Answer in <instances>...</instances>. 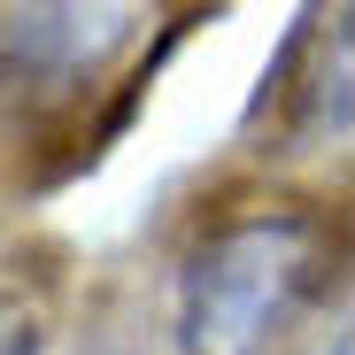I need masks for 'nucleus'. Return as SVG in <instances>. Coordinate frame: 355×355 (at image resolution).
<instances>
[{
    "label": "nucleus",
    "instance_id": "1",
    "mask_svg": "<svg viewBox=\"0 0 355 355\" xmlns=\"http://www.w3.org/2000/svg\"><path fill=\"white\" fill-rule=\"evenodd\" d=\"M332 240L309 209H248L216 224L178 263V347L186 355H263L324 293Z\"/></svg>",
    "mask_w": 355,
    "mask_h": 355
},
{
    "label": "nucleus",
    "instance_id": "3",
    "mask_svg": "<svg viewBox=\"0 0 355 355\" xmlns=\"http://www.w3.org/2000/svg\"><path fill=\"white\" fill-rule=\"evenodd\" d=\"M0 355H46V324L24 293H0Z\"/></svg>",
    "mask_w": 355,
    "mask_h": 355
},
{
    "label": "nucleus",
    "instance_id": "5",
    "mask_svg": "<svg viewBox=\"0 0 355 355\" xmlns=\"http://www.w3.org/2000/svg\"><path fill=\"white\" fill-rule=\"evenodd\" d=\"M324 355H355V347H347V340H332V347H324Z\"/></svg>",
    "mask_w": 355,
    "mask_h": 355
},
{
    "label": "nucleus",
    "instance_id": "2",
    "mask_svg": "<svg viewBox=\"0 0 355 355\" xmlns=\"http://www.w3.org/2000/svg\"><path fill=\"white\" fill-rule=\"evenodd\" d=\"M132 8H16L0 16V70L24 85H70L108 46H124Z\"/></svg>",
    "mask_w": 355,
    "mask_h": 355
},
{
    "label": "nucleus",
    "instance_id": "4",
    "mask_svg": "<svg viewBox=\"0 0 355 355\" xmlns=\"http://www.w3.org/2000/svg\"><path fill=\"white\" fill-rule=\"evenodd\" d=\"M309 24H317V16H302V24L286 31V54H278V62H293V54H302V39H309ZM278 93H286V70H270V78H263V101H278Z\"/></svg>",
    "mask_w": 355,
    "mask_h": 355
}]
</instances>
